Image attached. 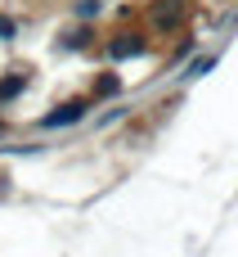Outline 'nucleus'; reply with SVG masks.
Listing matches in <instances>:
<instances>
[{
    "label": "nucleus",
    "instance_id": "obj_7",
    "mask_svg": "<svg viewBox=\"0 0 238 257\" xmlns=\"http://www.w3.org/2000/svg\"><path fill=\"white\" fill-rule=\"evenodd\" d=\"M14 32H18V23L14 18H0V36H14Z\"/></svg>",
    "mask_w": 238,
    "mask_h": 257
},
{
    "label": "nucleus",
    "instance_id": "obj_3",
    "mask_svg": "<svg viewBox=\"0 0 238 257\" xmlns=\"http://www.w3.org/2000/svg\"><path fill=\"white\" fill-rule=\"evenodd\" d=\"M108 50H112V59H135V54H144V50H148V41H144L140 32H122Z\"/></svg>",
    "mask_w": 238,
    "mask_h": 257
},
{
    "label": "nucleus",
    "instance_id": "obj_1",
    "mask_svg": "<svg viewBox=\"0 0 238 257\" xmlns=\"http://www.w3.org/2000/svg\"><path fill=\"white\" fill-rule=\"evenodd\" d=\"M90 104H94L90 95H76V99H68V104H58L54 113H45V117H40V126H45V131H63V126H72V122H81V117L90 113Z\"/></svg>",
    "mask_w": 238,
    "mask_h": 257
},
{
    "label": "nucleus",
    "instance_id": "obj_4",
    "mask_svg": "<svg viewBox=\"0 0 238 257\" xmlns=\"http://www.w3.org/2000/svg\"><path fill=\"white\" fill-rule=\"evenodd\" d=\"M117 90H122L117 72H99V77H94V86H90V99H112Z\"/></svg>",
    "mask_w": 238,
    "mask_h": 257
},
{
    "label": "nucleus",
    "instance_id": "obj_5",
    "mask_svg": "<svg viewBox=\"0 0 238 257\" xmlns=\"http://www.w3.org/2000/svg\"><path fill=\"white\" fill-rule=\"evenodd\" d=\"M22 86H27V77H22V72H14V77H0V99H14Z\"/></svg>",
    "mask_w": 238,
    "mask_h": 257
},
{
    "label": "nucleus",
    "instance_id": "obj_2",
    "mask_svg": "<svg viewBox=\"0 0 238 257\" xmlns=\"http://www.w3.org/2000/svg\"><path fill=\"white\" fill-rule=\"evenodd\" d=\"M184 18H189V5H184V0H166V5H158V9H153V27H162V32L180 27Z\"/></svg>",
    "mask_w": 238,
    "mask_h": 257
},
{
    "label": "nucleus",
    "instance_id": "obj_6",
    "mask_svg": "<svg viewBox=\"0 0 238 257\" xmlns=\"http://www.w3.org/2000/svg\"><path fill=\"white\" fill-rule=\"evenodd\" d=\"M99 14V0H76V18H94Z\"/></svg>",
    "mask_w": 238,
    "mask_h": 257
}]
</instances>
